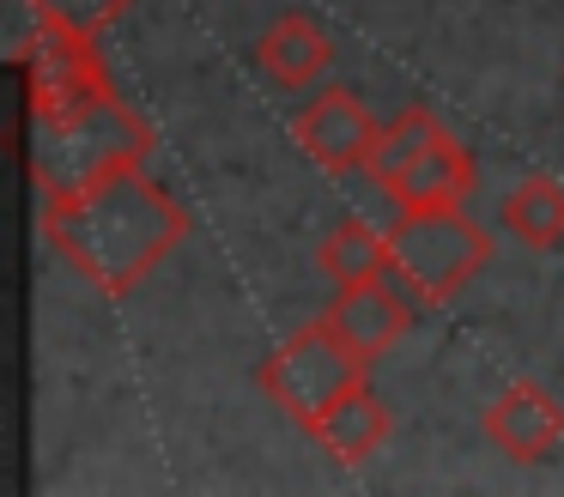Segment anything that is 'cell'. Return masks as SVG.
Wrapping results in <instances>:
<instances>
[{
  "label": "cell",
  "mask_w": 564,
  "mask_h": 497,
  "mask_svg": "<svg viewBox=\"0 0 564 497\" xmlns=\"http://www.w3.org/2000/svg\"><path fill=\"white\" fill-rule=\"evenodd\" d=\"M43 237L104 298H128L152 267H164L183 249L188 206L164 182H152L147 164H128L74 201L43 206Z\"/></svg>",
  "instance_id": "cell-1"
},
{
  "label": "cell",
  "mask_w": 564,
  "mask_h": 497,
  "mask_svg": "<svg viewBox=\"0 0 564 497\" xmlns=\"http://www.w3.org/2000/svg\"><path fill=\"white\" fill-rule=\"evenodd\" d=\"M147 152H152V128L116 91H98L74 109L37 116V133H31V176H37L43 206H62V201H74V194H86L91 182L116 176V170L147 164Z\"/></svg>",
  "instance_id": "cell-2"
},
{
  "label": "cell",
  "mask_w": 564,
  "mask_h": 497,
  "mask_svg": "<svg viewBox=\"0 0 564 497\" xmlns=\"http://www.w3.org/2000/svg\"><path fill=\"white\" fill-rule=\"evenodd\" d=\"M491 267L486 225L462 206H394L389 225V273L413 291L419 303H449Z\"/></svg>",
  "instance_id": "cell-3"
},
{
  "label": "cell",
  "mask_w": 564,
  "mask_h": 497,
  "mask_svg": "<svg viewBox=\"0 0 564 497\" xmlns=\"http://www.w3.org/2000/svg\"><path fill=\"white\" fill-rule=\"evenodd\" d=\"M365 370H370V358H358V352L328 327V315H316V322L292 327V334L273 346V358H261L256 382L285 419L310 424L316 412H328L340 395H352V388L365 382Z\"/></svg>",
  "instance_id": "cell-4"
},
{
  "label": "cell",
  "mask_w": 564,
  "mask_h": 497,
  "mask_svg": "<svg viewBox=\"0 0 564 497\" xmlns=\"http://www.w3.org/2000/svg\"><path fill=\"white\" fill-rule=\"evenodd\" d=\"M382 121L365 109V97L346 91V85H328L316 91L304 109L292 116V140L310 152V164H322L328 176H352V170L370 164V145H377Z\"/></svg>",
  "instance_id": "cell-5"
},
{
  "label": "cell",
  "mask_w": 564,
  "mask_h": 497,
  "mask_svg": "<svg viewBox=\"0 0 564 497\" xmlns=\"http://www.w3.org/2000/svg\"><path fill=\"white\" fill-rule=\"evenodd\" d=\"M413 303H419V298L401 285V279L382 273V279L340 285V298H334L322 315H328V327L358 352V358H382V352H389L394 339L413 327Z\"/></svg>",
  "instance_id": "cell-6"
},
{
  "label": "cell",
  "mask_w": 564,
  "mask_h": 497,
  "mask_svg": "<svg viewBox=\"0 0 564 497\" xmlns=\"http://www.w3.org/2000/svg\"><path fill=\"white\" fill-rule=\"evenodd\" d=\"M479 424H486V443L510 455L516 467H534V461L558 455L564 443V407L540 382H510L503 395H491Z\"/></svg>",
  "instance_id": "cell-7"
},
{
  "label": "cell",
  "mask_w": 564,
  "mask_h": 497,
  "mask_svg": "<svg viewBox=\"0 0 564 497\" xmlns=\"http://www.w3.org/2000/svg\"><path fill=\"white\" fill-rule=\"evenodd\" d=\"M474 182H479L474 152H467V145L455 140L449 128H443L437 140H431L425 152L413 158V164L394 170V176L382 182V194H389L394 206H467Z\"/></svg>",
  "instance_id": "cell-8"
},
{
  "label": "cell",
  "mask_w": 564,
  "mask_h": 497,
  "mask_svg": "<svg viewBox=\"0 0 564 497\" xmlns=\"http://www.w3.org/2000/svg\"><path fill=\"white\" fill-rule=\"evenodd\" d=\"M389 424H394L389 407L370 395V382H358L352 395H340L328 412H316L304 431L316 436V449H322V455H334L340 467H365V461L389 443Z\"/></svg>",
  "instance_id": "cell-9"
},
{
  "label": "cell",
  "mask_w": 564,
  "mask_h": 497,
  "mask_svg": "<svg viewBox=\"0 0 564 497\" xmlns=\"http://www.w3.org/2000/svg\"><path fill=\"white\" fill-rule=\"evenodd\" d=\"M256 61L268 67L273 85H292V91H304V85H316L322 73L334 67V43H328V31H322L316 19H304V12H280V19L261 31Z\"/></svg>",
  "instance_id": "cell-10"
},
{
  "label": "cell",
  "mask_w": 564,
  "mask_h": 497,
  "mask_svg": "<svg viewBox=\"0 0 564 497\" xmlns=\"http://www.w3.org/2000/svg\"><path fill=\"white\" fill-rule=\"evenodd\" d=\"M503 225H510L528 249H540V255L564 249V182L540 176V170H534V176H522L510 194H503Z\"/></svg>",
  "instance_id": "cell-11"
},
{
  "label": "cell",
  "mask_w": 564,
  "mask_h": 497,
  "mask_svg": "<svg viewBox=\"0 0 564 497\" xmlns=\"http://www.w3.org/2000/svg\"><path fill=\"white\" fill-rule=\"evenodd\" d=\"M322 273L334 279V285H358V279H382L389 273V230L365 225V218H340V225L322 237L316 249Z\"/></svg>",
  "instance_id": "cell-12"
},
{
  "label": "cell",
  "mask_w": 564,
  "mask_h": 497,
  "mask_svg": "<svg viewBox=\"0 0 564 497\" xmlns=\"http://www.w3.org/2000/svg\"><path fill=\"white\" fill-rule=\"evenodd\" d=\"M437 133H443V121L431 116L425 104L401 109V116H394V121H382L377 145H370V164H365V176H370V182H377V188H382V182H389L394 170H406V164H413V158L425 152L431 140H437Z\"/></svg>",
  "instance_id": "cell-13"
},
{
  "label": "cell",
  "mask_w": 564,
  "mask_h": 497,
  "mask_svg": "<svg viewBox=\"0 0 564 497\" xmlns=\"http://www.w3.org/2000/svg\"><path fill=\"white\" fill-rule=\"evenodd\" d=\"M134 0H31V19L37 31H55V36H79V43H98L116 19H128Z\"/></svg>",
  "instance_id": "cell-14"
}]
</instances>
